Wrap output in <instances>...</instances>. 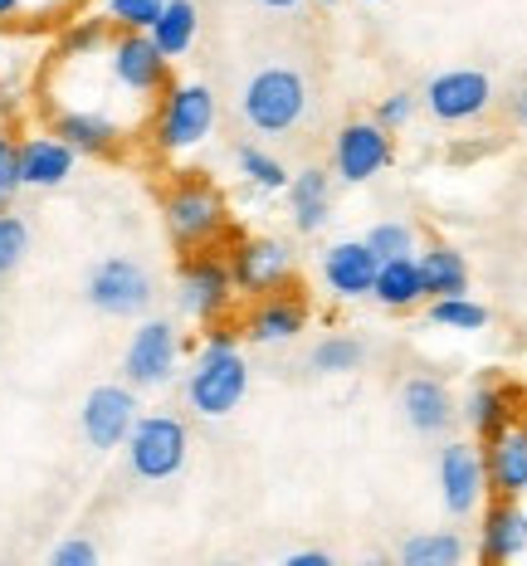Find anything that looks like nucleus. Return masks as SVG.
I'll use <instances>...</instances> for the list:
<instances>
[{"instance_id":"nucleus-1","label":"nucleus","mask_w":527,"mask_h":566,"mask_svg":"<svg viewBox=\"0 0 527 566\" xmlns=\"http://www.w3.org/2000/svg\"><path fill=\"white\" fill-rule=\"evenodd\" d=\"M244 391H250V367H244V357L234 352V337L225 327H210L201 361H196L191 381H186V400H191L196 416L220 420L240 406Z\"/></svg>"},{"instance_id":"nucleus-2","label":"nucleus","mask_w":527,"mask_h":566,"mask_svg":"<svg viewBox=\"0 0 527 566\" xmlns=\"http://www.w3.org/2000/svg\"><path fill=\"white\" fill-rule=\"evenodd\" d=\"M161 216H167V234L181 254H201L225 234V196L201 176H181L167 196H161Z\"/></svg>"},{"instance_id":"nucleus-3","label":"nucleus","mask_w":527,"mask_h":566,"mask_svg":"<svg viewBox=\"0 0 527 566\" xmlns=\"http://www.w3.org/2000/svg\"><path fill=\"white\" fill-rule=\"evenodd\" d=\"M240 113L254 133H293L303 123V113H308V84H303L298 69L268 64L244 84Z\"/></svg>"},{"instance_id":"nucleus-4","label":"nucleus","mask_w":527,"mask_h":566,"mask_svg":"<svg viewBox=\"0 0 527 566\" xmlns=\"http://www.w3.org/2000/svg\"><path fill=\"white\" fill-rule=\"evenodd\" d=\"M215 127V93L205 84H167V98L157 108L151 137L161 151H191L201 147Z\"/></svg>"},{"instance_id":"nucleus-5","label":"nucleus","mask_w":527,"mask_h":566,"mask_svg":"<svg viewBox=\"0 0 527 566\" xmlns=\"http://www.w3.org/2000/svg\"><path fill=\"white\" fill-rule=\"evenodd\" d=\"M186 450H191V434L176 416H137L133 434H127V459H133L137 479H171L181 474Z\"/></svg>"},{"instance_id":"nucleus-6","label":"nucleus","mask_w":527,"mask_h":566,"mask_svg":"<svg viewBox=\"0 0 527 566\" xmlns=\"http://www.w3.org/2000/svg\"><path fill=\"white\" fill-rule=\"evenodd\" d=\"M108 69H113V84L137 93V98L167 93L171 84V59L157 50V40L147 30H123L117 40H108Z\"/></svg>"},{"instance_id":"nucleus-7","label":"nucleus","mask_w":527,"mask_h":566,"mask_svg":"<svg viewBox=\"0 0 527 566\" xmlns=\"http://www.w3.org/2000/svg\"><path fill=\"white\" fill-rule=\"evenodd\" d=\"M88 303L98 313H108V317H137V313H147V303H151L147 269L137 264V259H123V254L93 264L88 269Z\"/></svg>"},{"instance_id":"nucleus-8","label":"nucleus","mask_w":527,"mask_h":566,"mask_svg":"<svg viewBox=\"0 0 527 566\" xmlns=\"http://www.w3.org/2000/svg\"><path fill=\"white\" fill-rule=\"evenodd\" d=\"M78 424H84V440L93 450H117L137 424V396L127 386H93L84 410H78Z\"/></svg>"},{"instance_id":"nucleus-9","label":"nucleus","mask_w":527,"mask_h":566,"mask_svg":"<svg viewBox=\"0 0 527 566\" xmlns=\"http://www.w3.org/2000/svg\"><path fill=\"white\" fill-rule=\"evenodd\" d=\"M333 161H337V176H342V181H351V186L371 181L377 171L391 167V133H386L377 117L347 123L333 142Z\"/></svg>"},{"instance_id":"nucleus-10","label":"nucleus","mask_w":527,"mask_h":566,"mask_svg":"<svg viewBox=\"0 0 527 566\" xmlns=\"http://www.w3.org/2000/svg\"><path fill=\"white\" fill-rule=\"evenodd\" d=\"M176 357H181V342H176V327L167 317H151L133 333L123 352V371L133 386H161L176 371Z\"/></svg>"},{"instance_id":"nucleus-11","label":"nucleus","mask_w":527,"mask_h":566,"mask_svg":"<svg viewBox=\"0 0 527 566\" xmlns=\"http://www.w3.org/2000/svg\"><path fill=\"white\" fill-rule=\"evenodd\" d=\"M488 103H494V84L478 69H450V74L430 78V88H425V108L440 123H474Z\"/></svg>"},{"instance_id":"nucleus-12","label":"nucleus","mask_w":527,"mask_h":566,"mask_svg":"<svg viewBox=\"0 0 527 566\" xmlns=\"http://www.w3.org/2000/svg\"><path fill=\"white\" fill-rule=\"evenodd\" d=\"M484 489H488L484 454L464 440L444 444L440 450V499H444V509H450L454 517H468L478 503H484Z\"/></svg>"},{"instance_id":"nucleus-13","label":"nucleus","mask_w":527,"mask_h":566,"mask_svg":"<svg viewBox=\"0 0 527 566\" xmlns=\"http://www.w3.org/2000/svg\"><path fill=\"white\" fill-rule=\"evenodd\" d=\"M234 293V279H230V264L215 254H191L181 264V308L191 317H201V323H210V317L225 313Z\"/></svg>"},{"instance_id":"nucleus-14","label":"nucleus","mask_w":527,"mask_h":566,"mask_svg":"<svg viewBox=\"0 0 527 566\" xmlns=\"http://www.w3.org/2000/svg\"><path fill=\"white\" fill-rule=\"evenodd\" d=\"M293 274V254L284 240H244L230 254V279L240 293H268L278 283H288Z\"/></svg>"},{"instance_id":"nucleus-15","label":"nucleus","mask_w":527,"mask_h":566,"mask_svg":"<svg viewBox=\"0 0 527 566\" xmlns=\"http://www.w3.org/2000/svg\"><path fill=\"white\" fill-rule=\"evenodd\" d=\"M484 479L498 499H523L527 493V430L503 424L498 434H488L484 450Z\"/></svg>"},{"instance_id":"nucleus-16","label":"nucleus","mask_w":527,"mask_h":566,"mask_svg":"<svg viewBox=\"0 0 527 566\" xmlns=\"http://www.w3.org/2000/svg\"><path fill=\"white\" fill-rule=\"evenodd\" d=\"M377 269L381 259L367 250V240H342L323 254V279L333 283L337 298H367L377 289Z\"/></svg>"},{"instance_id":"nucleus-17","label":"nucleus","mask_w":527,"mask_h":566,"mask_svg":"<svg viewBox=\"0 0 527 566\" xmlns=\"http://www.w3.org/2000/svg\"><path fill=\"white\" fill-rule=\"evenodd\" d=\"M54 137L68 142L74 151H84V157H113L123 147V127L108 113H78V108L54 113Z\"/></svg>"},{"instance_id":"nucleus-18","label":"nucleus","mask_w":527,"mask_h":566,"mask_svg":"<svg viewBox=\"0 0 527 566\" xmlns=\"http://www.w3.org/2000/svg\"><path fill=\"white\" fill-rule=\"evenodd\" d=\"M401 410L415 434H440V430H450V420H454V400L435 376H410L401 386Z\"/></svg>"},{"instance_id":"nucleus-19","label":"nucleus","mask_w":527,"mask_h":566,"mask_svg":"<svg viewBox=\"0 0 527 566\" xmlns=\"http://www.w3.org/2000/svg\"><path fill=\"white\" fill-rule=\"evenodd\" d=\"M74 157L78 151L54 133L20 142V186H64L74 176Z\"/></svg>"},{"instance_id":"nucleus-20","label":"nucleus","mask_w":527,"mask_h":566,"mask_svg":"<svg viewBox=\"0 0 527 566\" xmlns=\"http://www.w3.org/2000/svg\"><path fill=\"white\" fill-rule=\"evenodd\" d=\"M288 206H293V226H298V234H318L327 226V216H333V181H327V171L308 167V171L293 176Z\"/></svg>"},{"instance_id":"nucleus-21","label":"nucleus","mask_w":527,"mask_h":566,"mask_svg":"<svg viewBox=\"0 0 527 566\" xmlns=\"http://www.w3.org/2000/svg\"><path fill=\"white\" fill-rule=\"evenodd\" d=\"M527 552V513L518 499H498L484 517V557L488 562H513Z\"/></svg>"},{"instance_id":"nucleus-22","label":"nucleus","mask_w":527,"mask_h":566,"mask_svg":"<svg viewBox=\"0 0 527 566\" xmlns=\"http://www.w3.org/2000/svg\"><path fill=\"white\" fill-rule=\"evenodd\" d=\"M377 298L386 308H415L425 298V279H420V259L415 254H401V259H386L377 269Z\"/></svg>"},{"instance_id":"nucleus-23","label":"nucleus","mask_w":527,"mask_h":566,"mask_svg":"<svg viewBox=\"0 0 527 566\" xmlns=\"http://www.w3.org/2000/svg\"><path fill=\"white\" fill-rule=\"evenodd\" d=\"M420 279H425V298H454V293H468V264L460 250L450 244H430L420 254Z\"/></svg>"},{"instance_id":"nucleus-24","label":"nucleus","mask_w":527,"mask_h":566,"mask_svg":"<svg viewBox=\"0 0 527 566\" xmlns=\"http://www.w3.org/2000/svg\"><path fill=\"white\" fill-rule=\"evenodd\" d=\"M196 25H201V15H196V0H167L161 6V15L151 20V40H157V50L167 59H181L186 50L196 44Z\"/></svg>"},{"instance_id":"nucleus-25","label":"nucleus","mask_w":527,"mask_h":566,"mask_svg":"<svg viewBox=\"0 0 527 566\" xmlns=\"http://www.w3.org/2000/svg\"><path fill=\"white\" fill-rule=\"evenodd\" d=\"M308 327V308L303 298H268L250 313V337L254 342H288Z\"/></svg>"},{"instance_id":"nucleus-26","label":"nucleus","mask_w":527,"mask_h":566,"mask_svg":"<svg viewBox=\"0 0 527 566\" xmlns=\"http://www.w3.org/2000/svg\"><path fill=\"white\" fill-rule=\"evenodd\" d=\"M464 537L460 533H420L401 547V566H460Z\"/></svg>"},{"instance_id":"nucleus-27","label":"nucleus","mask_w":527,"mask_h":566,"mask_svg":"<svg viewBox=\"0 0 527 566\" xmlns=\"http://www.w3.org/2000/svg\"><path fill=\"white\" fill-rule=\"evenodd\" d=\"M430 323L440 327H454V333H478L488 323V308L474 303L468 293H454V298H435L430 303Z\"/></svg>"},{"instance_id":"nucleus-28","label":"nucleus","mask_w":527,"mask_h":566,"mask_svg":"<svg viewBox=\"0 0 527 566\" xmlns=\"http://www.w3.org/2000/svg\"><path fill=\"white\" fill-rule=\"evenodd\" d=\"M361 357H367V347H361L357 337H327L313 347V371L323 376H337V371H357Z\"/></svg>"},{"instance_id":"nucleus-29","label":"nucleus","mask_w":527,"mask_h":566,"mask_svg":"<svg viewBox=\"0 0 527 566\" xmlns=\"http://www.w3.org/2000/svg\"><path fill=\"white\" fill-rule=\"evenodd\" d=\"M464 416H468V424H474V430L488 440V434H498L503 424H508V396L494 391V386H478V391L468 396V410H464Z\"/></svg>"},{"instance_id":"nucleus-30","label":"nucleus","mask_w":527,"mask_h":566,"mask_svg":"<svg viewBox=\"0 0 527 566\" xmlns=\"http://www.w3.org/2000/svg\"><path fill=\"white\" fill-rule=\"evenodd\" d=\"M234 167H240L244 181L260 186V191H284V186H288V171L278 167L268 151H260V147H240V151H234Z\"/></svg>"},{"instance_id":"nucleus-31","label":"nucleus","mask_w":527,"mask_h":566,"mask_svg":"<svg viewBox=\"0 0 527 566\" xmlns=\"http://www.w3.org/2000/svg\"><path fill=\"white\" fill-rule=\"evenodd\" d=\"M367 250L386 264V259L415 254V234H410V226H401V220H381V226L367 230Z\"/></svg>"},{"instance_id":"nucleus-32","label":"nucleus","mask_w":527,"mask_h":566,"mask_svg":"<svg viewBox=\"0 0 527 566\" xmlns=\"http://www.w3.org/2000/svg\"><path fill=\"white\" fill-rule=\"evenodd\" d=\"M108 20H78L74 30L59 40V54H68V59H88V54H98V50H108Z\"/></svg>"},{"instance_id":"nucleus-33","label":"nucleus","mask_w":527,"mask_h":566,"mask_svg":"<svg viewBox=\"0 0 527 566\" xmlns=\"http://www.w3.org/2000/svg\"><path fill=\"white\" fill-rule=\"evenodd\" d=\"M167 0H108V25L117 30H151Z\"/></svg>"},{"instance_id":"nucleus-34","label":"nucleus","mask_w":527,"mask_h":566,"mask_svg":"<svg viewBox=\"0 0 527 566\" xmlns=\"http://www.w3.org/2000/svg\"><path fill=\"white\" fill-rule=\"evenodd\" d=\"M30 250V230L20 216H0V274L20 269V259Z\"/></svg>"},{"instance_id":"nucleus-35","label":"nucleus","mask_w":527,"mask_h":566,"mask_svg":"<svg viewBox=\"0 0 527 566\" xmlns=\"http://www.w3.org/2000/svg\"><path fill=\"white\" fill-rule=\"evenodd\" d=\"M20 191V142L0 133V206Z\"/></svg>"},{"instance_id":"nucleus-36","label":"nucleus","mask_w":527,"mask_h":566,"mask_svg":"<svg viewBox=\"0 0 527 566\" xmlns=\"http://www.w3.org/2000/svg\"><path fill=\"white\" fill-rule=\"evenodd\" d=\"M410 117H415V93H391V98H381L377 108V123L391 133V127H405Z\"/></svg>"},{"instance_id":"nucleus-37","label":"nucleus","mask_w":527,"mask_h":566,"mask_svg":"<svg viewBox=\"0 0 527 566\" xmlns=\"http://www.w3.org/2000/svg\"><path fill=\"white\" fill-rule=\"evenodd\" d=\"M50 562L54 566H93L98 562V547L84 542V537H68V542H59V547L50 552Z\"/></svg>"},{"instance_id":"nucleus-38","label":"nucleus","mask_w":527,"mask_h":566,"mask_svg":"<svg viewBox=\"0 0 527 566\" xmlns=\"http://www.w3.org/2000/svg\"><path fill=\"white\" fill-rule=\"evenodd\" d=\"M284 566H333V557L327 552H293V557H284Z\"/></svg>"},{"instance_id":"nucleus-39","label":"nucleus","mask_w":527,"mask_h":566,"mask_svg":"<svg viewBox=\"0 0 527 566\" xmlns=\"http://www.w3.org/2000/svg\"><path fill=\"white\" fill-rule=\"evenodd\" d=\"M20 10H25V0H0V25H6V20H15Z\"/></svg>"},{"instance_id":"nucleus-40","label":"nucleus","mask_w":527,"mask_h":566,"mask_svg":"<svg viewBox=\"0 0 527 566\" xmlns=\"http://www.w3.org/2000/svg\"><path fill=\"white\" fill-rule=\"evenodd\" d=\"M513 117H518V123L527 127V88L518 93V98H513Z\"/></svg>"},{"instance_id":"nucleus-41","label":"nucleus","mask_w":527,"mask_h":566,"mask_svg":"<svg viewBox=\"0 0 527 566\" xmlns=\"http://www.w3.org/2000/svg\"><path fill=\"white\" fill-rule=\"evenodd\" d=\"M10 113H15V103H10V93H6V88H0V123H6V117H10Z\"/></svg>"},{"instance_id":"nucleus-42","label":"nucleus","mask_w":527,"mask_h":566,"mask_svg":"<svg viewBox=\"0 0 527 566\" xmlns=\"http://www.w3.org/2000/svg\"><path fill=\"white\" fill-rule=\"evenodd\" d=\"M260 6H268V10H293L298 0H260Z\"/></svg>"},{"instance_id":"nucleus-43","label":"nucleus","mask_w":527,"mask_h":566,"mask_svg":"<svg viewBox=\"0 0 527 566\" xmlns=\"http://www.w3.org/2000/svg\"><path fill=\"white\" fill-rule=\"evenodd\" d=\"M323 6H337V0H323Z\"/></svg>"}]
</instances>
